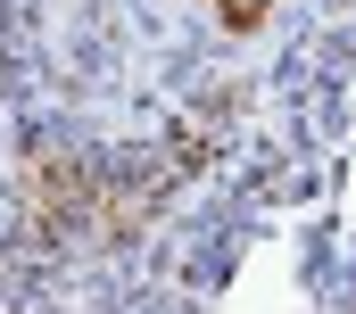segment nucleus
Returning a JSON list of instances; mask_svg holds the SVG:
<instances>
[{
    "instance_id": "1",
    "label": "nucleus",
    "mask_w": 356,
    "mask_h": 314,
    "mask_svg": "<svg viewBox=\"0 0 356 314\" xmlns=\"http://www.w3.org/2000/svg\"><path fill=\"white\" fill-rule=\"evenodd\" d=\"M266 8H273V0H224V25H257Z\"/></svg>"
}]
</instances>
